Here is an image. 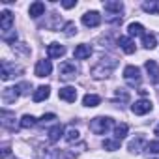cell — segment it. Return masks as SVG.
<instances>
[{"mask_svg":"<svg viewBox=\"0 0 159 159\" xmlns=\"http://www.w3.org/2000/svg\"><path fill=\"white\" fill-rule=\"evenodd\" d=\"M112 125V120L107 118V116H96L92 122H90V131L96 133V135H103L109 131V127Z\"/></svg>","mask_w":159,"mask_h":159,"instance_id":"cell-1","label":"cell"},{"mask_svg":"<svg viewBox=\"0 0 159 159\" xmlns=\"http://www.w3.org/2000/svg\"><path fill=\"white\" fill-rule=\"evenodd\" d=\"M124 79H125L131 86L139 84V83H140V69H139L137 66H127V67L124 69Z\"/></svg>","mask_w":159,"mask_h":159,"instance_id":"cell-2","label":"cell"},{"mask_svg":"<svg viewBox=\"0 0 159 159\" xmlns=\"http://www.w3.org/2000/svg\"><path fill=\"white\" fill-rule=\"evenodd\" d=\"M77 75V66L73 62H64L60 66V79H64V81H69V79H73Z\"/></svg>","mask_w":159,"mask_h":159,"instance_id":"cell-3","label":"cell"},{"mask_svg":"<svg viewBox=\"0 0 159 159\" xmlns=\"http://www.w3.org/2000/svg\"><path fill=\"white\" fill-rule=\"evenodd\" d=\"M99 23H101V15H99L98 11H86V13L83 15V25H84V26L96 28V26H99Z\"/></svg>","mask_w":159,"mask_h":159,"instance_id":"cell-4","label":"cell"},{"mask_svg":"<svg viewBox=\"0 0 159 159\" xmlns=\"http://www.w3.org/2000/svg\"><path fill=\"white\" fill-rule=\"evenodd\" d=\"M131 111H133L135 114L142 116V114H146V112L152 111V101H150V99H139V101H135V105L131 107Z\"/></svg>","mask_w":159,"mask_h":159,"instance_id":"cell-5","label":"cell"},{"mask_svg":"<svg viewBox=\"0 0 159 159\" xmlns=\"http://www.w3.org/2000/svg\"><path fill=\"white\" fill-rule=\"evenodd\" d=\"M58 98L64 99V101H67V103H75V99H77V90H75L73 86H64V88L58 90Z\"/></svg>","mask_w":159,"mask_h":159,"instance_id":"cell-6","label":"cell"},{"mask_svg":"<svg viewBox=\"0 0 159 159\" xmlns=\"http://www.w3.org/2000/svg\"><path fill=\"white\" fill-rule=\"evenodd\" d=\"M11 25H13V15H11V11L4 10L2 13H0V28H2V34H4V32H10V30H11Z\"/></svg>","mask_w":159,"mask_h":159,"instance_id":"cell-7","label":"cell"},{"mask_svg":"<svg viewBox=\"0 0 159 159\" xmlns=\"http://www.w3.org/2000/svg\"><path fill=\"white\" fill-rule=\"evenodd\" d=\"M90 54H92V47L86 45V43L77 45L75 51H73V56H75L77 60H86V58H90Z\"/></svg>","mask_w":159,"mask_h":159,"instance_id":"cell-8","label":"cell"},{"mask_svg":"<svg viewBox=\"0 0 159 159\" xmlns=\"http://www.w3.org/2000/svg\"><path fill=\"white\" fill-rule=\"evenodd\" d=\"M51 71H52L51 60H39L36 64V77H47V75H51Z\"/></svg>","mask_w":159,"mask_h":159,"instance_id":"cell-9","label":"cell"},{"mask_svg":"<svg viewBox=\"0 0 159 159\" xmlns=\"http://www.w3.org/2000/svg\"><path fill=\"white\" fill-rule=\"evenodd\" d=\"M144 67H146V71L150 73L152 81H153V83H159V66H157V62H155V60H146Z\"/></svg>","mask_w":159,"mask_h":159,"instance_id":"cell-10","label":"cell"},{"mask_svg":"<svg viewBox=\"0 0 159 159\" xmlns=\"http://www.w3.org/2000/svg\"><path fill=\"white\" fill-rule=\"evenodd\" d=\"M21 88L19 86H13V88H4V92H2V99H4V103H13L17 98H19V92Z\"/></svg>","mask_w":159,"mask_h":159,"instance_id":"cell-11","label":"cell"},{"mask_svg":"<svg viewBox=\"0 0 159 159\" xmlns=\"http://www.w3.org/2000/svg\"><path fill=\"white\" fill-rule=\"evenodd\" d=\"M118 45L124 49V52H125V54H133V52H135V43H133V39H131V38H127V36L118 38Z\"/></svg>","mask_w":159,"mask_h":159,"instance_id":"cell-12","label":"cell"},{"mask_svg":"<svg viewBox=\"0 0 159 159\" xmlns=\"http://www.w3.org/2000/svg\"><path fill=\"white\" fill-rule=\"evenodd\" d=\"M47 54H49V58H60V56L66 54V49H64V45H60V43H51V45L47 47Z\"/></svg>","mask_w":159,"mask_h":159,"instance_id":"cell-13","label":"cell"},{"mask_svg":"<svg viewBox=\"0 0 159 159\" xmlns=\"http://www.w3.org/2000/svg\"><path fill=\"white\" fill-rule=\"evenodd\" d=\"M43 13H45V4H43V2H34V4H30V8H28V15H30V17L38 19V17L43 15Z\"/></svg>","mask_w":159,"mask_h":159,"instance_id":"cell-14","label":"cell"},{"mask_svg":"<svg viewBox=\"0 0 159 159\" xmlns=\"http://www.w3.org/2000/svg\"><path fill=\"white\" fill-rule=\"evenodd\" d=\"M49 94H51V88H49V86H39V88L34 92L32 99H34L36 103H39V101H45V99L49 98Z\"/></svg>","mask_w":159,"mask_h":159,"instance_id":"cell-15","label":"cell"},{"mask_svg":"<svg viewBox=\"0 0 159 159\" xmlns=\"http://www.w3.org/2000/svg\"><path fill=\"white\" fill-rule=\"evenodd\" d=\"M111 71H112V67H105V62H101L99 66H96V67L92 69V75L98 77V79H101V77H109Z\"/></svg>","mask_w":159,"mask_h":159,"instance_id":"cell-16","label":"cell"},{"mask_svg":"<svg viewBox=\"0 0 159 159\" xmlns=\"http://www.w3.org/2000/svg\"><path fill=\"white\" fill-rule=\"evenodd\" d=\"M127 32H129V38H139V36H144V26L140 23H131L127 26Z\"/></svg>","mask_w":159,"mask_h":159,"instance_id":"cell-17","label":"cell"},{"mask_svg":"<svg viewBox=\"0 0 159 159\" xmlns=\"http://www.w3.org/2000/svg\"><path fill=\"white\" fill-rule=\"evenodd\" d=\"M99 101H101V98H99V96H96V94H86V96L83 98L84 107H98V105H99Z\"/></svg>","mask_w":159,"mask_h":159,"instance_id":"cell-18","label":"cell"},{"mask_svg":"<svg viewBox=\"0 0 159 159\" xmlns=\"http://www.w3.org/2000/svg\"><path fill=\"white\" fill-rule=\"evenodd\" d=\"M62 135H64V127L58 124V125H54V127L49 131V140H51V142H56Z\"/></svg>","mask_w":159,"mask_h":159,"instance_id":"cell-19","label":"cell"},{"mask_svg":"<svg viewBox=\"0 0 159 159\" xmlns=\"http://www.w3.org/2000/svg\"><path fill=\"white\" fill-rule=\"evenodd\" d=\"M142 45H144L146 49H153V47L157 45V38H155L153 34H144V36H142Z\"/></svg>","mask_w":159,"mask_h":159,"instance_id":"cell-20","label":"cell"},{"mask_svg":"<svg viewBox=\"0 0 159 159\" xmlns=\"http://www.w3.org/2000/svg\"><path fill=\"white\" fill-rule=\"evenodd\" d=\"M127 131H129V125H127V124H118V125L114 127V137H116L118 140H122V139L127 135Z\"/></svg>","mask_w":159,"mask_h":159,"instance_id":"cell-21","label":"cell"},{"mask_svg":"<svg viewBox=\"0 0 159 159\" xmlns=\"http://www.w3.org/2000/svg\"><path fill=\"white\" fill-rule=\"evenodd\" d=\"M103 6H105L107 11H114V13H120L124 10V4L122 2H105Z\"/></svg>","mask_w":159,"mask_h":159,"instance_id":"cell-22","label":"cell"},{"mask_svg":"<svg viewBox=\"0 0 159 159\" xmlns=\"http://www.w3.org/2000/svg\"><path fill=\"white\" fill-rule=\"evenodd\" d=\"M103 148H105V150H111V152L120 150V140H118V139H114V140L105 139V140H103Z\"/></svg>","mask_w":159,"mask_h":159,"instance_id":"cell-23","label":"cell"},{"mask_svg":"<svg viewBox=\"0 0 159 159\" xmlns=\"http://www.w3.org/2000/svg\"><path fill=\"white\" fill-rule=\"evenodd\" d=\"M34 124H36V118H34L32 114H25V116L21 118V127H25V129L32 127Z\"/></svg>","mask_w":159,"mask_h":159,"instance_id":"cell-24","label":"cell"},{"mask_svg":"<svg viewBox=\"0 0 159 159\" xmlns=\"http://www.w3.org/2000/svg\"><path fill=\"white\" fill-rule=\"evenodd\" d=\"M142 10L148 11V13H159V4L157 2H144L142 4Z\"/></svg>","mask_w":159,"mask_h":159,"instance_id":"cell-25","label":"cell"},{"mask_svg":"<svg viewBox=\"0 0 159 159\" xmlns=\"http://www.w3.org/2000/svg\"><path fill=\"white\" fill-rule=\"evenodd\" d=\"M142 144H144V139H142V137H139L137 140H131V142H129V150L137 153V152H140V146H142Z\"/></svg>","mask_w":159,"mask_h":159,"instance_id":"cell-26","label":"cell"},{"mask_svg":"<svg viewBox=\"0 0 159 159\" xmlns=\"http://www.w3.org/2000/svg\"><path fill=\"white\" fill-rule=\"evenodd\" d=\"M77 139H79V131H77L75 127H69L67 133H66V140H67V142H73V140H77Z\"/></svg>","mask_w":159,"mask_h":159,"instance_id":"cell-27","label":"cell"},{"mask_svg":"<svg viewBox=\"0 0 159 159\" xmlns=\"http://www.w3.org/2000/svg\"><path fill=\"white\" fill-rule=\"evenodd\" d=\"M148 152L150 153H159V140H152V142H148Z\"/></svg>","mask_w":159,"mask_h":159,"instance_id":"cell-28","label":"cell"},{"mask_svg":"<svg viewBox=\"0 0 159 159\" xmlns=\"http://www.w3.org/2000/svg\"><path fill=\"white\" fill-rule=\"evenodd\" d=\"M64 30H66V36H73V34H77V26H75V23H67Z\"/></svg>","mask_w":159,"mask_h":159,"instance_id":"cell-29","label":"cell"},{"mask_svg":"<svg viewBox=\"0 0 159 159\" xmlns=\"http://www.w3.org/2000/svg\"><path fill=\"white\" fill-rule=\"evenodd\" d=\"M62 6H64L66 10H71V8H75V6H77V2H75V0H64Z\"/></svg>","mask_w":159,"mask_h":159,"instance_id":"cell-30","label":"cell"},{"mask_svg":"<svg viewBox=\"0 0 159 159\" xmlns=\"http://www.w3.org/2000/svg\"><path fill=\"white\" fill-rule=\"evenodd\" d=\"M116 98H122V101H127V99H129V94H127V92H120V90H116Z\"/></svg>","mask_w":159,"mask_h":159,"instance_id":"cell-31","label":"cell"},{"mask_svg":"<svg viewBox=\"0 0 159 159\" xmlns=\"http://www.w3.org/2000/svg\"><path fill=\"white\" fill-rule=\"evenodd\" d=\"M54 118H56L54 114H43V116H41V120H45V122H49V120H54Z\"/></svg>","mask_w":159,"mask_h":159,"instance_id":"cell-32","label":"cell"},{"mask_svg":"<svg viewBox=\"0 0 159 159\" xmlns=\"http://www.w3.org/2000/svg\"><path fill=\"white\" fill-rule=\"evenodd\" d=\"M8 153H10V148L4 146V148H2V157H8Z\"/></svg>","mask_w":159,"mask_h":159,"instance_id":"cell-33","label":"cell"},{"mask_svg":"<svg viewBox=\"0 0 159 159\" xmlns=\"http://www.w3.org/2000/svg\"><path fill=\"white\" fill-rule=\"evenodd\" d=\"M155 133H157V135H159V125H157V127H155Z\"/></svg>","mask_w":159,"mask_h":159,"instance_id":"cell-34","label":"cell"}]
</instances>
